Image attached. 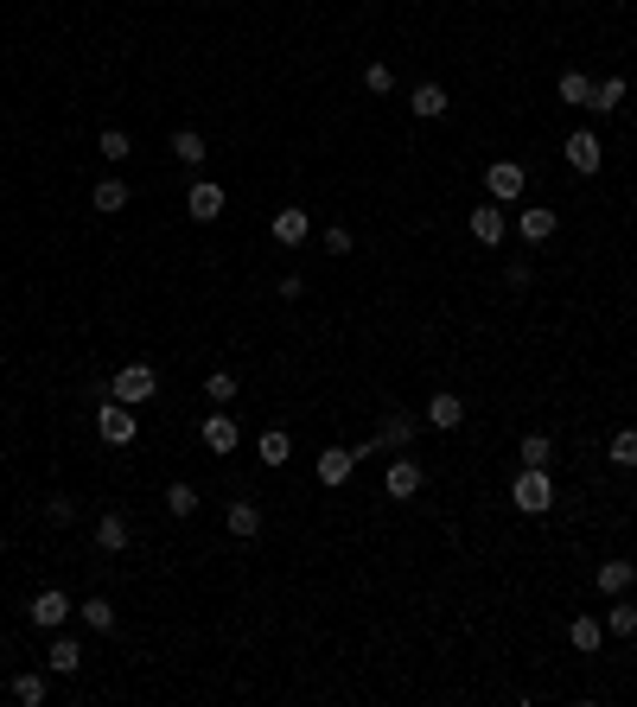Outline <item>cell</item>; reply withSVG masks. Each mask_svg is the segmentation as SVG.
Listing matches in <instances>:
<instances>
[{"label": "cell", "instance_id": "cell-1", "mask_svg": "<svg viewBox=\"0 0 637 707\" xmlns=\"http://www.w3.org/2000/svg\"><path fill=\"white\" fill-rule=\"evenodd\" d=\"M510 504L523 516H548V510H555V478H548V465H523V472L510 478Z\"/></svg>", "mask_w": 637, "mask_h": 707}, {"label": "cell", "instance_id": "cell-2", "mask_svg": "<svg viewBox=\"0 0 637 707\" xmlns=\"http://www.w3.org/2000/svg\"><path fill=\"white\" fill-rule=\"evenodd\" d=\"M153 389H160V376H153V364H141V357L122 364V370H115V383H109V395H115V402H128V408L153 402Z\"/></svg>", "mask_w": 637, "mask_h": 707}, {"label": "cell", "instance_id": "cell-3", "mask_svg": "<svg viewBox=\"0 0 637 707\" xmlns=\"http://www.w3.org/2000/svg\"><path fill=\"white\" fill-rule=\"evenodd\" d=\"M96 434L109 440V446H134V434H141V415H134L128 402H115V395H109V402L96 408Z\"/></svg>", "mask_w": 637, "mask_h": 707}, {"label": "cell", "instance_id": "cell-4", "mask_svg": "<svg viewBox=\"0 0 637 707\" xmlns=\"http://www.w3.org/2000/svg\"><path fill=\"white\" fill-rule=\"evenodd\" d=\"M415 427H421L415 408H389L383 427H376V446H383V453H408V446H415Z\"/></svg>", "mask_w": 637, "mask_h": 707}, {"label": "cell", "instance_id": "cell-5", "mask_svg": "<svg viewBox=\"0 0 637 707\" xmlns=\"http://www.w3.org/2000/svg\"><path fill=\"white\" fill-rule=\"evenodd\" d=\"M561 153H567V166H574L580 179H593V172L606 166V147H599V134H593V128H574V134H567V147H561Z\"/></svg>", "mask_w": 637, "mask_h": 707}, {"label": "cell", "instance_id": "cell-6", "mask_svg": "<svg viewBox=\"0 0 637 707\" xmlns=\"http://www.w3.org/2000/svg\"><path fill=\"white\" fill-rule=\"evenodd\" d=\"M71 599H64L58 593V586H45V593L39 599H32V606H26V618H32V625H39V631H64V625H71Z\"/></svg>", "mask_w": 637, "mask_h": 707}, {"label": "cell", "instance_id": "cell-7", "mask_svg": "<svg viewBox=\"0 0 637 707\" xmlns=\"http://www.w3.org/2000/svg\"><path fill=\"white\" fill-rule=\"evenodd\" d=\"M198 440L211 446L217 459H230V453H236V440H243V427H236L230 415H223V408H211V415H204V427H198Z\"/></svg>", "mask_w": 637, "mask_h": 707}, {"label": "cell", "instance_id": "cell-8", "mask_svg": "<svg viewBox=\"0 0 637 707\" xmlns=\"http://www.w3.org/2000/svg\"><path fill=\"white\" fill-rule=\"evenodd\" d=\"M485 192L497 204H516V198H523V166H516V160H491L485 166Z\"/></svg>", "mask_w": 637, "mask_h": 707}, {"label": "cell", "instance_id": "cell-9", "mask_svg": "<svg viewBox=\"0 0 637 707\" xmlns=\"http://www.w3.org/2000/svg\"><path fill=\"white\" fill-rule=\"evenodd\" d=\"M504 230H510V217H504V204H472V243H485V249H497L504 243Z\"/></svg>", "mask_w": 637, "mask_h": 707}, {"label": "cell", "instance_id": "cell-10", "mask_svg": "<svg viewBox=\"0 0 637 707\" xmlns=\"http://www.w3.org/2000/svg\"><path fill=\"white\" fill-rule=\"evenodd\" d=\"M268 230H274V243H281V249H300V243H306V230H313V217H306L300 204H281Z\"/></svg>", "mask_w": 637, "mask_h": 707}, {"label": "cell", "instance_id": "cell-11", "mask_svg": "<svg viewBox=\"0 0 637 707\" xmlns=\"http://www.w3.org/2000/svg\"><path fill=\"white\" fill-rule=\"evenodd\" d=\"M421 421L427 427H440V434H453L459 421H466V402H459L453 389H440V395H427V408H421Z\"/></svg>", "mask_w": 637, "mask_h": 707}, {"label": "cell", "instance_id": "cell-12", "mask_svg": "<svg viewBox=\"0 0 637 707\" xmlns=\"http://www.w3.org/2000/svg\"><path fill=\"white\" fill-rule=\"evenodd\" d=\"M45 669H51V676H77V669H83V644H77L71 631H51V650H45Z\"/></svg>", "mask_w": 637, "mask_h": 707}, {"label": "cell", "instance_id": "cell-13", "mask_svg": "<svg viewBox=\"0 0 637 707\" xmlns=\"http://www.w3.org/2000/svg\"><path fill=\"white\" fill-rule=\"evenodd\" d=\"M185 217H192V223H217V217H223V185L198 179L192 192H185Z\"/></svg>", "mask_w": 637, "mask_h": 707}, {"label": "cell", "instance_id": "cell-14", "mask_svg": "<svg viewBox=\"0 0 637 707\" xmlns=\"http://www.w3.org/2000/svg\"><path fill=\"white\" fill-rule=\"evenodd\" d=\"M427 485V472H421V459H395L389 472H383V491L395 497V504H402V497H415Z\"/></svg>", "mask_w": 637, "mask_h": 707}, {"label": "cell", "instance_id": "cell-15", "mask_svg": "<svg viewBox=\"0 0 637 707\" xmlns=\"http://www.w3.org/2000/svg\"><path fill=\"white\" fill-rule=\"evenodd\" d=\"M128 536H134V529H128L122 510H102V516H96V548H102V555H122Z\"/></svg>", "mask_w": 637, "mask_h": 707}, {"label": "cell", "instance_id": "cell-16", "mask_svg": "<svg viewBox=\"0 0 637 707\" xmlns=\"http://www.w3.org/2000/svg\"><path fill=\"white\" fill-rule=\"evenodd\" d=\"M223 523H230V536H236V542H255V536H262V504L236 497V504L223 510Z\"/></svg>", "mask_w": 637, "mask_h": 707}, {"label": "cell", "instance_id": "cell-17", "mask_svg": "<svg viewBox=\"0 0 637 707\" xmlns=\"http://www.w3.org/2000/svg\"><path fill=\"white\" fill-rule=\"evenodd\" d=\"M567 644H574L580 657H593V650L606 644V618H593V612H574V625H567Z\"/></svg>", "mask_w": 637, "mask_h": 707}, {"label": "cell", "instance_id": "cell-18", "mask_svg": "<svg viewBox=\"0 0 637 707\" xmlns=\"http://www.w3.org/2000/svg\"><path fill=\"white\" fill-rule=\"evenodd\" d=\"M516 230H523V243H548V236L561 230V217L548 211V204H523V217H516Z\"/></svg>", "mask_w": 637, "mask_h": 707}, {"label": "cell", "instance_id": "cell-19", "mask_svg": "<svg viewBox=\"0 0 637 707\" xmlns=\"http://www.w3.org/2000/svg\"><path fill=\"white\" fill-rule=\"evenodd\" d=\"M408 109H415V122H440V115L453 109V96H446L440 83H415V96H408Z\"/></svg>", "mask_w": 637, "mask_h": 707}, {"label": "cell", "instance_id": "cell-20", "mask_svg": "<svg viewBox=\"0 0 637 707\" xmlns=\"http://www.w3.org/2000/svg\"><path fill=\"white\" fill-rule=\"evenodd\" d=\"M631 580H637V561H599V574H593V586H599L606 599L631 593Z\"/></svg>", "mask_w": 637, "mask_h": 707}, {"label": "cell", "instance_id": "cell-21", "mask_svg": "<svg viewBox=\"0 0 637 707\" xmlns=\"http://www.w3.org/2000/svg\"><path fill=\"white\" fill-rule=\"evenodd\" d=\"M351 465H357V453H351V446H325V453H319V485H344V478H351Z\"/></svg>", "mask_w": 637, "mask_h": 707}, {"label": "cell", "instance_id": "cell-22", "mask_svg": "<svg viewBox=\"0 0 637 707\" xmlns=\"http://www.w3.org/2000/svg\"><path fill=\"white\" fill-rule=\"evenodd\" d=\"M255 453H262V465H268V472H274V465H287V459H294V440H287V427H262Z\"/></svg>", "mask_w": 637, "mask_h": 707}, {"label": "cell", "instance_id": "cell-23", "mask_svg": "<svg viewBox=\"0 0 637 707\" xmlns=\"http://www.w3.org/2000/svg\"><path fill=\"white\" fill-rule=\"evenodd\" d=\"M77 618H83V625H90L96 637H115V606H109L102 593H90V599H83V606H77Z\"/></svg>", "mask_w": 637, "mask_h": 707}, {"label": "cell", "instance_id": "cell-24", "mask_svg": "<svg viewBox=\"0 0 637 707\" xmlns=\"http://www.w3.org/2000/svg\"><path fill=\"white\" fill-rule=\"evenodd\" d=\"M587 109H593V115H618V109H625V77H599Z\"/></svg>", "mask_w": 637, "mask_h": 707}, {"label": "cell", "instance_id": "cell-25", "mask_svg": "<svg viewBox=\"0 0 637 707\" xmlns=\"http://www.w3.org/2000/svg\"><path fill=\"white\" fill-rule=\"evenodd\" d=\"M555 96H561V102H574V109H587V102H593V77H587V71H561Z\"/></svg>", "mask_w": 637, "mask_h": 707}, {"label": "cell", "instance_id": "cell-26", "mask_svg": "<svg viewBox=\"0 0 637 707\" xmlns=\"http://www.w3.org/2000/svg\"><path fill=\"white\" fill-rule=\"evenodd\" d=\"M606 459L618 465V472H637V427H618L612 446H606Z\"/></svg>", "mask_w": 637, "mask_h": 707}, {"label": "cell", "instance_id": "cell-27", "mask_svg": "<svg viewBox=\"0 0 637 707\" xmlns=\"http://www.w3.org/2000/svg\"><path fill=\"white\" fill-rule=\"evenodd\" d=\"M90 204H96V211H102V217H115V211H128V185H122V179H102V185H96V192H90Z\"/></svg>", "mask_w": 637, "mask_h": 707}, {"label": "cell", "instance_id": "cell-28", "mask_svg": "<svg viewBox=\"0 0 637 707\" xmlns=\"http://www.w3.org/2000/svg\"><path fill=\"white\" fill-rule=\"evenodd\" d=\"M172 160H179V166H204V134L179 128V134H172Z\"/></svg>", "mask_w": 637, "mask_h": 707}, {"label": "cell", "instance_id": "cell-29", "mask_svg": "<svg viewBox=\"0 0 637 707\" xmlns=\"http://www.w3.org/2000/svg\"><path fill=\"white\" fill-rule=\"evenodd\" d=\"M96 153H102V160H109V166H122L128 153H134V141H128L122 128H102V134H96Z\"/></svg>", "mask_w": 637, "mask_h": 707}, {"label": "cell", "instance_id": "cell-30", "mask_svg": "<svg viewBox=\"0 0 637 707\" xmlns=\"http://www.w3.org/2000/svg\"><path fill=\"white\" fill-rule=\"evenodd\" d=\"M166 516H198V485H166Z\"/></svg>", "mask_w": 637, "mask_h": 707}, {"label": "cell", "instance_id": "cell-31", "mask_svg": "<svg viewBox=\"0 0 637 707\" xmlns=\"http://www.w3.org/2000/svg\"><path fill=\"white\" fill-rule=\"evenodd\" d=\"M631 631H637V612L625 606V593H618L612 606H606V637H631Z\"/></svg>", "mask_w": 637, "mask_h": 707}, {"label": "cell", "instance_id": "cell-32", "mask_svg": "<svg viewBox=\"0 0 637 707\" xmlns=\"http://www.w3.org/2000/svg\"><path fill=\"white\" fill-rule=\"evenodd\" d=\"M236 389H243V383H236V370H211V376H204V395H211L217 408L236 402Z\"/></svg>", "mask_w": 637, "mask_h": 707}, {"label": "cell", "instance_id": "cell-33", "mask_svg": "<svg viewBox=\"0 0 637 707\" xmlns=\"http://www.w3.org/2000/svg\"><path fill=\"white\" fill-rule=\"evenodd\" d=\"M364 90H370V96H389V90H395V71H389L383 58H370V64H364Z\"/></svg>", "mask_w": 637, "mask_h": 707}, {"label": "cell", "instance_id": "cell-34", "mask_svg": "<svg viewBox=\"0 0 637 707\" xmlns=\"http://www.w3.org/2000/svg\"><path fill=\"white\" fill-rule=\"evenodd\" d=\"M13 701H20V707H39V701H45V676H32V669H26V676H13Z\"/></svg>", "mask_w": 637, "mask_h": 707}, {"label": "cell", "instance_id": "cell-35", "mask_svg": "<svg viewBox=\"0 0 637 707\" xmlns=\"http://www.w3.org/2000/svg\"><path fill=\"white\" fill-rule=\"evenodd\" d=\"M516 459H523V465H548V459H555V440H548V434H523V453H516Z\"/></svg>", "mask_w": 637, "mask_h": 707}, {"label": "cell", "instance_id": "cell-36", "mask_svg": "<svg viewBox=\"0 0 637 707\" xmlns=\"http://www.w3.org/2000/svg\"><path fill=\"white\" fill-rule=\"evenodd\" d=\"M45 523L71 529V523H77V504H71V497H51V504H45Z\"/></svg>", "mask_w": 637, "mask_h": 707}, {"label": "cell", "instance_id": "cell-37", "mask_svg": "<svg viewBox=\"0 0 637 707\" xmlns=\"http://www.w3.org/2000/svg\"><path fill=\"white\" fill-rule=\"evenodd\" d=\"M325 255H351V230H344V223L325 230Z\"/></svg>", "mask_w": 637, "mask_h": 707}]
</instances>
